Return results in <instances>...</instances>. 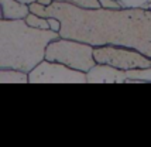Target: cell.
<instances>
[{
	"label": "cell",
	"mask_w": 151,
	"mask_h": 147,
	"mask_svg": "<svg viewBox=\"0 0 151 147\" xmlns=\"http://www.w3.org/2000/svg\"><path fill=\"white\" fill-rule=\"evenodd\" d=\"M47 17H57L64 38L99 45L134 48L151 58V10L144 7L81 9L54 0L45 10Z\"/></svg>",
	"instance_id": "6da1fadb"
},
{
	"label": "cell",
	"mask_w": 151,
	"mask_h": 147,
	"mask_svg": "<svg viewBox=\"0 0 151 147\" xmlns=\"http://www.w3.org/2000/svg\"><path fill=\"white\" fill-rule=\"evenodd\" d=\"M59 37L57 31L28 26L26 19H0V68L31 72L45 60L48 44Z\"/></svg>",
	"instance_id": "7a4b0ae2"
},
{
	"label": "cell",
	"mask_w": 151,
	"mask_h": 147,
	"mask_svg": "<svg viewBox=\"0 0 151 147\" xmlns=\"http://www.w3.org/2000/svg\"><path fill=\"white\" fill-rule=\"evenodd\" d=\"M93 48L95 47L88 43L59 37L48 44L45 60L61 62L73 69L88 72L93 65H96Z\"/></svg>",
	"instance_id": "3957f363"
},
{
	"label": "cell",
	"mask_w": 151,
	"mask_h": 147,
	"mask_svg": "<svg viewBox=\"0 0 151 147\" xmlns=\"http://www.w3.org/2000/svg\"><path fill=\"white\" fill-rule=\"evenodd\" d=\"M93 57L98 64H107L114 68L130 71L151 67V58L134 48L122 45H99L93 48Z\"/></svg>",
	"instance_id": "277c9868"
},
{
	"label": "cell",
	"mask_w": 151,
	"mask_h": 147,
	"mask_svg": "<svg viewBox=\"0 0 151 147\" xmlns=\"http://www.w3.org/2000/svg\"><path fill=\"white\" fill-rule=\"evenodd\" d=\"M28 78L30 84H88L86 72L48 60L41 61L28 72Z\"/></svg>",
	"instance_id": "5b68a950"
},
{
	"label": "cell",
	"mask_w": 151,
	"mask_h": 147,
	"mask_svg": "<svg viewBox=\"0 0 151 147\" xmlns=\"http://www.w3.org/2000/svg\"><path fill=\"white\" fill-rule=\"evenodd\" d=\"M88 84H126V71L114 68L107 64L93 65L86 72Z\"/></svg>",
	"instance_id": "8992f818"
},
{
	"label": "cell",
	"mask_w": 151,
	"mask_h": 147,
	"mask_svg": "<svg viewBox=\"0 0 151 147\" xmlns=\"http://www.w3.org/2000/svg\"><path fill=\"white\" fill-rule=\"evenodd\" d=\"M0 14L6 20L26 19L30 14V7L17 0H0Z\"/></svg>",
	"instance_id": "52a82bcc"
},
{
	"label": "cell",
	"mask_w": 151,
	"mask_h": 147,
	"mask_svg": "<svg viewBox=\"0 0 151 147\" xmlns=\"http://www.w3.org/2000/svg\"><path fill=\"white\" fill-rule=\"evenodd\" d=\"M0 82L1 84H27L30 82L28 72L14 68H0Z\"/></svg>",
	"instance_id": "ba28073f"
},
{
	"label": "cell",
	"mask_w": 151,
	"mask_h": 147,
	"mask_svg": "<svg viewBox=\"0 0 151 147\" xmlns=\"http://www.w3.org/2000/svg\"><path fill=\"white\" fill-rule=\"evenodd\" d=\"M26 21L28 26L34 27V28H40V30H50V24H48V17H41L37 14L30 13L26 17Z\"/></svg>",
	"instance_id": "9c48e42d"
},
{
	"label": "cell",
	"mask_w": 151,
	"mask_h": 147,
	"mask_svg": "<svg viewBox=\"0 0 151 147\" xmlns=\"http://www.w3.org/2000/svg\"><path fill=\"white\" fill-rule=\"evenodd\" d=\"M126 76L127 78H133V79H141V81H145V82H150L151 84V67L126 71Z\"/></svg>",
	"instance_id": "30bf717a"
},
{
	"label": "cell",
	"mask_w": 151,
	"mask_h": 147,
	"mask_svg": "<svg viewBox=\"0 0 151 147\" xmlns=\"http://www.w3.org/2000/svg\"><path fill=\"white\" fill-rule=\"evenodd\" d=\"M58 1H65L81 9H100L102 7L99 0H58Z\"/></svg>",
	"instance_id": "8fae6325"
},
{
	"label": "cell",
	"mask_w": 151,
	"mask_h": 147,
	"mask_svg": "<svg viewBox=\"0 0 151 147\" xmlns=\"http://www.w3.org/2000/svg\"><path fill=\"white\" fill-rule=\"evenodd\" d=\"M123 7H148V0H117Z\"/></svg>",
	"instance_id": "7c38bea8"
},
{
	"label": "cell",
	"mask_w": 151,
	"mask_h": 147,
	"mask_svg": "<svg viewBox=\"0 0 151 147\" xmlns=\"http://www.w3.org/2000/svg\"><path fill=\"white\" fill-rule=\"evenodd\" d=\"M102 9H113V10H119V9H123L122 3L117 0H99Z\"/></svg>",
	"instance_id": "4fadbf2b"
},
{
	"label": "cell",
	"mask_w": 151,
	"mask_h": 147,
	"mask_svg": "<svg viewBox=\"0 0 151 147\" xmlns=\"http://www.w3.org/2000/svg\"><path fill=\"white\" fill-rule=\"evenodd\" d=\"M48 24H50V30L57 31V33H59V31H61L62 23H61V20H59V19H57V17H48Z\"/></svg>",
	"instance_id": "5bb4252c"
},
{
	"label": "cell",
	"mask_w": 151,
	"mask_h": 147,
	"mask_svg": "<svg viewBox=\"0 0 151 147\" xmlns=\"http://www.w3.org/2000/svg\"><path fill=\"white\" fill-rule=\"evenodd\" d=\"M37 1H38V3H41V4H44V6H51V4H52L54 3V0H37Z\"/></svg>",
	"instance_id": "9a60e30c"
},
{
	"label": "cell",
	"mask_w": 151,
	"mask_h": 147,
	"mask_svg": "<svg viewBox=\"0 0 151 147\" xmlns=\"http://www.w3.org/2000/svg\"><path fill=\"white\" fill-rule=\"evenodd\" d=\"M17 1H20V3H23V4H27V6H30L31 3H34V1H37V0H17Z\"/></svg>",
	"instance_id": "2e32d148"
},
{
	"label": "cell",
	"mask_w": 151,
	"mask_h": 147,
	"mask_svg": "<svg viewBox=\"0 0 151 147\" xmlns=\"http://www.w3.org/2000/svg\"><path fill=\"white\" fill-rule=\"evenodd\" d=\"M147 9H150L151 10V3H148V7H147Z\"/></svg>",
	"instance_id": "e0dca14e"
},
{
	"label": "cell",
	"mask_w": 151,
	"mask_h": 147,
	"mask_svg": "<svg viewBox=\"0 0 151 147\" xmlns=\"http://www.w3.org/2000/svg\"><path fill=\"white\" fill-rule=\"evenodd\" d=\"M148 3H151V0H148Z\"/></svg>",
	"instance_id": "ac0fdd59"
}]
</instances>
